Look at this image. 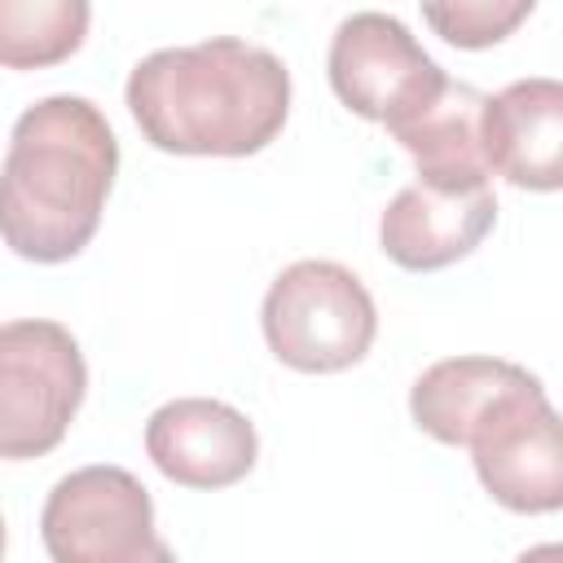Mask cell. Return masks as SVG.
<instances>
[{
  "mask_svg": "<svg viewBox=\"0 0 563 563\" xmlns=\"http://www.w3.org/2000/svg\"><path fill=\"white\" fill-rule=\"evenodd\" d=\"M53 563H167L172 545L154 528L145 484L123 466H79L62 475L40 510Z\"/></svg>",
  "mask_w": 563,
  "mask_h": 563,
  "instance_id": "5",
  "label": "cell"
},
{
  "mask_svg": "<svg viewBox=\"0 0 563 563\" xmlns=\"http://www.w3.org/2000/svg\"><path fill=\"white\" fill-rule=\"evenodd\" d=\"M260 325L282 365L299 374H339L369 352L378 308L352 268L334 260H299L273 277L260 303Z\"/></svg>",
  "mask_w": 563,
  "mask_h": 563,
  "instance_id": "3",
  "label": "cell"
},
{
  "mask_svg": "<svg viewBox=\"0 0 563 563\" xmlns=\"http://www.w3.org/2000/svg\"><path fill=\"white\" fill-rule=\"evenodd\" d=\"M427 26L453 48H493L515 35L537 0H418Z\"/></svg>",
  "mask_w": 563,
  "mask_h": 563,
  "instance_id": "14",
  "label": "cell"
},
{
  "mask_svg": "<svg viewBox=\"0 0 563 563\" xmlns=\"http://www.w3.org/2000/svg\"><path fill=\"white\" fill-rule=\"evenodd\" d=\"M466 449L497 506L515 515H550L563 506V435L537 374L510 383L479 413Z\"/></svg>",
  "mask_w": 563,
  "mask_h": 563,
  "instance_id": "6",
  "label": "cell"
},
{
  "mask_svg": "<svg viewBox=\"0 0 563 563\" xmlns=\"http://www.w3.org/2000/svg\"><path fill=\"white\" fill-rule=\"evenodd\" d=\"M128 110L163 154L246 158L273 145L290 114V70L238 35L158 48L128 75Z\"/></svg>",
  "mask_w": 563,
  "mask_h": 563,
  "instance_id": "1",
  "label": "cell"
},
{
  "mask_svg": "<svg viewBox=\"0 0 563 563\" xmlns=\"http://www.w3.org/2000/svg\"><path fill=\"white\" fill-rule=\"evenodd\" d=\"M479 150L488 176L515 189L554 194L563 185V84L537 75L484 97Z\"/></svg>",
  "mask_w": 563,
  "mask_h": 563,
  "instance_id": "9",
  "label": "cell"
},
{
  "mask_svg": "<svg viewBox=\"0 0 563 563\" xmlns=\"http://www.w3.org/2000/svg\"><path fill=\"white\" fill-rule=\"evenodd\" d=\"M92 0H0V66L48 70L88 40Z\"/></svg>",
  "mask_w": 563,
  "mask_h": 563,
  "instance_id": "13",
  "label": "cell"
},
{
  "mask_svg": "<svg viewBox=\"0 0 563 563\" xmlns=\"http://www.w3.org/2000/svg\"><path fill=\"white\" fill-rule=\"evenodd\" d=\"M325 70L334 97L352 114L383 123L387 132L427 110L449 79L400 18L374 9L339 22Z\"/></svg>",
  "mask_w": 563,
  "mask_h": 563,
  "instance_id": "7",
  "label": "cell"
},
{
  "mask_svg": "<svg viewBox=\"0 0 563 563\" xmlns=\"http://www.w3.org/2000/svg\"><path fill=\"white\" fill-rule=\"evenodd\" d=\"M479 106H484L479 88L444 79L440 97L427 110L391 128L400 150L413 158L418 180L449 185V189L488 185V167L479 150Z\"/></svg>",
  "mask_w": 563,
  "mask_h": 563,
  "instance_id": "11",
  "label": "cell"
},
{
  "mask_svg": "<svg viewBox=\"0 0 563 563\" xmlns=\"http://www.w3.org/2000/svg\"><path fill=\"white\" fill-rule=\"evenodd\" d=\"M4 541H9V537H4V519H0V554H4Z\"/></svg>",
  "mask_w": 563,
  "mask_h": 563,
  "instance_id": "15",
  "label": "cell"
},
{
  "mask_svg": "<svg viewBox=\"0 0 563 563\" xmlns=\"http://www.w3.org/2000/svg\"><path fill=\"white\" fill-rule=\"evenodd\" d=\"M497 224V198L493 185H427L413 180L405 185L383 220H378V242L383 255L409 273H435L457 260H466Z\"/></svg>",
  "mask_w": 563,
  "mask_h": 563,
  "instance_id": "10",
  "label": "cell"
},
{
  "mask_svg": "<svg viewBox=\"0 0 563 563\" xmlns=\"http://www.w3.org/2000/svg\"><path fill=\"white\" fill-rule=\"evenodd\" d=\"M88 391V365L62 321L0 325V462L53 453Z\"/></svg>",
  "mask_w": 563,
  "mask_h": 563,
  "instance_id": "4",
  "label": "cell"
},
{
  "mask_svg": "<svg viewBox=\"0 0 563 563\" xmlns=\"http://www.w3.org/2000/svg\"><path fill=\"white\" fill-rule=\"evenodd\" d=\"M528 369L501 356H449L427 365L413 387H409V413L418 422V431H427L440 444L466 449L471 427L479 422V413L510 387L519 383Z\"/></svg>",
  "mask_w": 563,
  "mask_h": 563,
  "instance_id": "12",
  "label": "cell"
},
{
  "mask_svg": "<svg viewBox=\"0 0 563 563\" xmlns=\"http://www.w3.org/2000/svg\"><path fill=\"white\" fill-rule=\"evenodd\" d=\"M145 453L163 479L216 493L251 475L260 457V435L242 409L211 396H180L150 413Z\"/></svg>",
  "mask_w": 563,
  "mask_h": 563,
  "instance_id": "8",
  "label": "cell"
},
{
  "mask_svg": "<svg viewBox=\"0 0 563 563\" xmlns=\"http://www.w3.org/2000/svg\"><path fill=\"white\" fill-rule=\"evenodd\" d=\"M119 141L88 97H44L9 132L0 163V242L31 264L75 260L106 211Z\"/></svg>",
  "mask_w": 563,
  "mask_h": 563,
  "instance_id": "2",
  "label": "cell"
}]
</instances>
